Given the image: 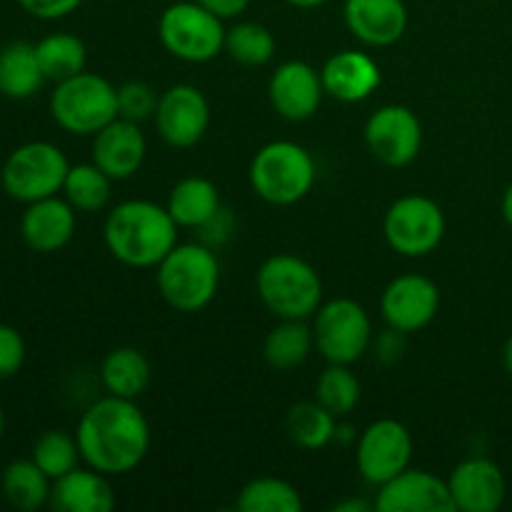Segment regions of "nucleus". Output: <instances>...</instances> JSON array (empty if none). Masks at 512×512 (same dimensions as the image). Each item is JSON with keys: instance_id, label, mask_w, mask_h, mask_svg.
<instances>
[{"instance_id": "obj_1", "label": "nucleus", "mask_w": 512, "mask_h": 512, "mask_svg": "<svg viewBox=\"0 0 512 512\" xmlns=\"http://www.w3.org/2000/svg\"><path fill=\"white\" fill-rule=\"evenodd\" d=\"M75 438L85 465L110 478L143 463L150 450V423L135 400L105 395L80 415Z\"/></svg>"}, {"instance_id": "obj_2", "label": "nucleus", "mask_w": 512, "mask_h": 512, "mask_svg": "<svg viewBox=\"0 0 512 512\" xmlns=\"http://www.w3.org/2000/svg\"><path fill=\"white\" fill-rule=\"evenodd\" d=\"M105 248L128 268H155L178 245V223L165 205L153 200H125L115 205L103 225Z\"/></svg>"}, {"instance_id": "obj_3", "label": "nucleus", "mask_w": 512, "mask_h": 512, "mask_svg": "<svg viewBox=\"0 0 512 512\" xmlns=\"http://www.w3.org/2000/svg\"><path fill=\"white\" fill-rule=\"evenodd\" d=\"M155 270L160 295L178 313H198L208 308L218 293V255L205 243H178Z\"/></svg>"}, {"instance_id": "obj_4", "label": "nucleus", "mask_w": 512, "mask_h": 512, "mask_svg": "<svg viewBox=\"0 0 512 512\" xmlns=\"http://www.w3.org/2000/svg\"><path fill=\"white\" fill-rule=\"evenodd\" d=\"M258 298L280 320H308L323 305V280L308 260L270 255L255 275Z\"/></svg>"}, {"instance_id": "obj_5", "label": "nucleus", "mask_w": 512, "mask_h": 512, "mask_svg": "<svg viewBox=\"0 0 512 512\" xmlns=\"http://www.w3.org/2000/svg\"><path fill=\"white\" fill-rule=\"evenodd\" d=\"M250 188L270 205H295L313 190L318 168L303 145L273 140L250 160Z\"/></svg>"}, {"instance_id": "obj_6", "label": "nucleus", "mask_w": 512, "mask_h": 512, "mask_svg": "<svg viewBox=\"0 0 512 512\" xmlns=\"http://www.w3.org/2000/svg\"><path fill=\"white\" fill-rule=\"evenodd\" d=\"M50 115L73 135H95L120 115L118 88L98 73L73 75L55 83L50 93Z\"/></svg>"}, {"instance_id": "obj_7", "label": "nucleus", "mask_w": 512, "mask_h": 512, "mask_svg": "<svg viewBox=\"0 0 512 512\" xmlns=\"http://www.w3.org/2000/svg\"><path fill=\"white\" fill-rule=\"evenodd\" d=\"M68 170L70 163L58 145L48 140H30L5 158L0 168V185L8 198L28 205L63 193Z\"/></svg>"}, {"instance_id": "obj_8", "label": "nucleus", "mask_w": 512, "mask_h": 512, "mask_svg": "<svg viewBox=\"0 0 512 512\" xmlns=\"http://www.w3.org/2000/svg\"><path fill=\"white\" fill-rule=\"evenodd\" d=\"M163 48L183 63H208L225 50L223 18L195 0L168 5L158 20Z\"/></svg>"}, {"instance_id": "obj_9", "label": "nucleus", "mask_w": 512, "mask_h": 512, "mask_svg": "<svg viewBox=\"0 0 512 512\" xmlns=\"http://www.w3.org/2000/svg\"><path fill=\"white\" fill-rule=\"evenodd\" d=\"M315 348L328 363L353 365L373 343V323L358 300H328L313 315Z\"/></svg>"}, {"instance_id": "obj_10", "label": "nucleus", "mask_w": 512, "mask_h": 512, "mask_svg": "<svg viewBox=\"0 0 512 512\" xmlns=\"http://www.w3.org/2000/svg\"><path fill=\"white\" fill-rule=\"evenodd\" d=\"M385 240L405 258L430 255L445 238V213L433 198L403 195L385 213Z\"/></svg>"}, {"instance_id": "obj_11", "label": "nucleus", "mask_w": 512, "mask_h": 512, "mask_svg": "<svg viewBox=\"0 0 512 512\" xmlns=\"http://www.w3.org/2000/svg\"><path fill=\"white\" fill-rule=\"evenodd\" d=\"M358 453H355V463H358V473L370 485L380 488L410 468V458H413V435L403 423L393 418H380L370 423L368 428L360 433Z\"/></svg>"}, {"instance_id": "obj_12", "label": "nucleus", "mask_w": 512, "mask_h": 512, "mask_svg": "<svg viewBox=\"0 0 512 512\" xmlns=\"http://www.w3.org/2000/svg\"><path fill=\"white\" fill-rule=\"evenodd\" d=\"M365 145L388 168H405L423 148V123L408 105H383L365 123Z\"/></svg>"}, {"instance_id": "obj_13", "label": "nucleus", "mask_w": 512, "mask_h": 512, "mask_svg": "<svg viewBox=\"0 0 512 512\" xmlns=\"http://www.w3.org/2000/svg\"><path fill=\"white\" fill-rule=\"evenodd\" d=\"M153 120L165 143L173 148H193L203 140L210 125L208 98L190 83L170 85L160 93Z\"/></svg>"}, {"instance_id": "obj_14", "label": "nucleus", "mask_w": 512, "mask_h": 512, "mask_svg": "<svg viewBox=\"0 0 512 512\" xmlns=\"http://www.w3.org/2000/svg\"><path fill=\"white\" fill-rule=\"evenodd\" d=\"M380 310L388 328L400 333H418L428 328L440 310V290L430 278L418 273H405L390 280L380 298Z\"/></svg>"}, {"instance_id": "obj_15", "label": "nucleus", "mask_w": 512, "mask_h": 512, "mask_svg": "<svg viewBox=\"0 0 512 512\" xmlns=\"http://www.w3.org/2000/svg\"><path fill=\"white\" fill-rule=\"evenodd\" d=\"M375 510L380 512H453L455 503L448 480L438 478L430 470L405 468L375 495Z\"/></svg>"}, {"instance_id": "obj_16", "label": "nucleus", "mask_w": 512, "mask_h": 512, "mask_svg": "<svg viewBox=\"0 0 512 512\" xmlns=\"http://www.w3.org/2000/svg\"><path fill=\"white\" fill-rule=\"evenodd\" d=\"M268 98L275 113L290 123H303L318 113L325 98L320 70L305 60H288L278 65L268 83Z\"/></svg>"}, {"instance_id": "obj_17", "label": "nucleus", "mask_w": 512, "mask_h": 512, "mask_svg": "<svg viewBox=\"0 0 512 512\" xmlns=\"http://www.w3.org/2000/svg\"><path fill=\"white\" fill-rule=\"evenodd\" d=\"M448 488L460 512H495L503 508L508 495L503 470L488 458H468L455 465Z\"/></svg>"}, {"instance_id": "obj_18", "label": "nucleus", "mask_w": 512, "mask_h": 512, "mask_svg": "<svg viewBox=\"0 0 512 512\" xmlns=\"http://www.w3.org/2000/svg\"><path fill=\"white\" fill-rule=\"evenodd\" d=\"M148 155V140H145L140 123L128 118H115L103 130L93 135V163L113 180H128L143 168Z\"/></svg>"}, {"instance_id": "obj_19", "label": "nucleus", "mask_w": 512, "mask_h": 512, "mask_svg": "<svg viewBox=\"0 0 512 512\" xmlns=\"http://www.w3.org/2000/svg\"><path fill=\"white\" fill-rule=\"evenodd\" d=\"M345 25L368 48H388L408 30V8L403 0H345Z\"/></svg>"}, {"instance_id": "obj_20", "label": "nucleus", "mask_w": 512, "mask_h": 512, "mask_svg": "<svg viewBox=\"0 0 512 512\" xmlns=\"http://www.w3.org/2000/svg\"><path fill=\"white\" fill-rule=\"evenodd\" d=\"M75 213L78 210L58 195L28 203L20 218V238L35 253H58L73 240L75 225H78Z\"/></svg>"}, {"instance_id": "obj_21", "label": "nucleus", "mask_w": 512, "mask_h": 512, "mask_svg": "<svg viewBox=\"0 0 512 512\" xmlns=\"http://www.w3.org/2000/svg\"><path fill=\"white\" fill-rule=\"evenodd\" d=\"M325 95L340 103H360L368 100L383 83L378 63L360 50H340L325 60L320 68Z\"/></svg>"}, {"instance_id": "obj_22", "label": "nucleus", "mask_w": 512, "mask_h": 512, "mask_svg": "<svg viewBox=\"0 0 512 512\" xmlns=\"http://www.w3.org/2000/svg\"><path fill=\"white\" fill-rule=\"evenodd\" d=\"M50 508L55 512H110L115 493L108 475L95 468H73L63 478L53 480Z\"/></svg>"}, {"instance_id": "obj_23", "label": "nucleus", "mask_w": 512, "mask_h": 512, "mask_svg": "<svg viewBox=\"0 0 512 512\" xmlns=\"http://www.w3.org/2000/svg\"><path fill=\"white\" fill-rule=\"evenodd\" d=\"M170 218L178 223V228H205L215 215L220 213V193L213 180L203 175H190L175 183V188L168 195Z\"/></svg>"}, {"instance_id": "obj_24", "label": "nucleus", "mask_w": 512, "mask_h": 512, "mask_svg": "<svg viewBox=\"0 0 512 512\" xmlns=\"http://www.w3.org/2000/svg\"><path fill=\"white\" fill-rule=\"evenodd\" d=\"M45 75L35 45L15 40L0 50V95L8 100H28L43 88Z\"/></svg>"}, {"instance_id": "obj_25", "label": "nucleus", "mask_w": 512, "mask_h": 512, "mask_svg": "<svg viewBox=\"0 0 512 512\" xmlns=\"http://www.w3.org/2000/svg\"><path fill=\"white\" fill-rule=\"evenodd\" d=\"M100 383L108 395L138 400L150 383V363L143 350L115 348L100 363Z\"/></svg>"}, {"instance_id": "obj_26", "label": "nucleus", "mask_w": 512, "mask_h": 512, "mask_svg": "<svg viewBox=\"0 0 512 512\" xmlns=\"http://www.w3.org/2000/svg\"><path fill=\"white\" fill-rule=\"evenodd\" d=\"M53 480L33 460H13L0 473V493L10 508L35 512L50 505Z\"/></svg>"}, {"instance_id": "obj_27", "label": "nucleus", "mask_w": 512, "mask_h": 512, "mask_svg": "<svg viewBox=\"0 0 512 512\" xmlns=\"http://www.w3.org/2000/svg\"><path fill=\"white\" fill-rule=\"evenodd\" d=\"M313 348V328H308L305 320H280L265 338L263 355L270 368L293 370L310 358Z\"/></svg>"}, {"instance_id": "obj_28", "label": "nucleus", "mask_w": 512, "mask_h": 512, "mask_svg": "<svg viewBox=\"0 0 512 512\" xmlns=\"http://www.w3.org/2000/svg\"><path fill=\"white\" fill-rule=\"evenodd\" d=\"M38 63L43 68L45 80L60 83L73 75L83 73L88 65V50L85 43L73 33H50L35 43Z\"/></svg>"}, {"instance_id": "obj_29", "label": "nucleus", "mask_w": 512, "mask_h": 512, "mask_svg": "<svg viewBox=\"0 0 512 512\" xmlns=\"http://www.w3.org/2000/svg\"><path fill=\"white\" fill-rule=\"evenodd\" d=\"M113 178L98 168L95 163L70 165L63 183V198L73 205L78 213H98L108 205Z\"/></svg>"}, {"instance_id": "obj_30", "label": "nucleus", "mask_w": 512, "mask_h": 512, "mask_svg": "<svg viewBox=\"0 0 512 512\" xmlns=\"http://www.w3.org/2000/svg\"><path fill=\"white\" fill-rule=\"evenodd\" d=\"M338 420L330 410H325L318 400H305V403H295L288 410V433L295 445L305 450H320L335 440V428Z\"/></svg>"}, {"instance_id": "obj_31", "label": "nucleus", "mask_w": 512, "mask_h": 512, "mask_svg": "<svg viewBox=\"0 0 512 512\" xmlns=\"http://www.w3.org/2000/svg\"><path fill=\"white\" fill-rule=\"evenodd\" d=\"M240 512H300L303 498L298 488L280 478H255L238 493Z\"/></svg>"}, {"instance_id": "obj_32", "label": "nucleus", "mask_w": 512, "mask_h": 512, "mask_svg": "<svg viewBox=\"0 0 512 512\" xmlns=\"http://www.w3.org/2000/svg\"><path fill=\"white\" fill-rule=\"evenodd\" d=\"M315 400L335 418H348L360 403V380L350 365L330 363L315 383Z\"/></svg>"}, {"instance_id": "obj_33", "label": "nucleus", "mask_w": 512, "mask_h": 512, "mask_svg": "<svg viewBox=\"0 0 512 512\" xmlns=\"http://www.w3.org/2000/svg\"><path fill=\"white\" fill-rule=\"evenodd\" d=\"M225 53L240 65L258 68L273 60L275 55V35L265 25L245 20L225 30Z\"/></svg>"}, {"instance_id": "obj_34", "label": "nucleus", "mask_w": 512, "mask_h": 512, "mask_svg": "<svg viewBox=\"0 0 512 512\" xmlns=\"http://www.w3.org/2000/svg\"><path fill=\"white\" fill-rule=\"evenodd\" d=\"M30 460L48 475L50 480L63 478L65 473H70L73 468H78L80 448L78 438L65 430H48V433L40 435L33 445V453Z\"/></svg>"}, {"instance_id": "obj_35", "label": "nucleus", "mask_w": 512, "mask_h": 512, "mask_svg": "<svg viewBox=\"0 0 512 512\" xmlns=\"http://www.w3.org/2000/svg\"><path fill=\"white\" fill-rule=\"evenodd\" d=\"M160 95L150 88L143 80H130V83L118 88V110L120 118H128L133 123H143V120L153 118L158 110Z\"/></svg>"}, {"instance_id": "obj_36", "label": "nucleus", "mask_w": 512, "mask_h": 512, "mask_svg": "<svg viewBox=\"0 0 512 512\" xmlns=\"http://www.w3.org/2000/svg\"><path fill=\"white\" fill-rule=\"evenodd\" d=\"M28 358V345L18 328L0 323V383L15 378Z\"/></svg>"}, {"instance_id": "obj_37", "label": "nucleus", "mask_w": 512, "mask_h": 512, "mask_svg": "<svg viewBox=\"0 0 512 512\" xmlns=\"http://www.w3.org/2000/svg\"><path fill=\"white\" fill-rule=\"evenodd\" d=\"M20 8L38 20H60L80 8L83 0H18Z\"/></svg>"}, {"instance_id": "obj_38", "label": "nucleus", "mask_w": 512, "mask_h": 512, "mask_svg": "<svg viewBox=\"0 0 512 512\" xmlns=\"http://www.w3.org/2000/svg\"><path fill=\"white\" fill-rule=\"evenodd\" d=\"M375 350H378V358L383 360V363H395V360L403 358L405 353V333L388 328L380 335L378 343H375Z\"/></svg>"}, {"instance_id": "obj_39", "label": "nucleus", "mask_w": 512, "mask_h": 512, "mask_svg": "<svg viewBox=\"0 0 512 512\" xmlns=\"http://www.w3.org/2000/svg\"><path fill=\"white\" fill-rule=\"evenodd\" d=\"M200 3L203 8H208L210 13H215L218 18L230 20V18H238L240 13H245V8L250 5V0H195Z\"/></svg>"}, {"instance_id": "obj_40", "label": "nucleus", "mask_w": 512, "mask_h": 512, "mask_svg": "<svg viewBox=\"0 0 512 512\" xmlns=\"http://www.w3.org/2000/svg\"><path fill=\"white\" fill-rule=\"evenodd\" d=\"M370 508H375V505L363 503V500H348V503H338V505H335V510H340V512H365V510H370Z\"/></svg>"}, {"instance_id": "obj_41", "label": "nucleus", "mask_w": 512, "mask_h": 512, "mask_svg": "<svg viewBox=\"0 0 512 512\" xmlns=\"http://www.w3.org/2000/svg\"><path fill=\"white\" fill-rule=\"evenodd\" d=\"M503 218H505V223L512 228V183L505 188V193H503Z\"/></svg>"}, {"instance_id": "obj_42", "label": "nucleus", "mask_w": 512, "mask_h": 512, "mask_svg": "<svg viewBox=\"0 0 512 512\" xmlns=\"http://www.w3.org/2000/svg\"><path fill=\"white\" fill-rule=\"evenodd\" d=\"M503 365L508 370V375L512 378V335L505 340V348H503Z\"/></svg>"}, {"instance_id": "obj_43", "label": "nucleus", "mask_w": 512, "mask_h": 512, "mask_svg": "<svg viewBox=\"0 0 512 512\" xmlns=\"http://www.w3.org/2000/svg\"><path fill=\"white\" fill-rule=\"evenodd\" d=\"M290 5H295V8H320V5H325L328 0H288Z\"/></svg>"}, {"instance_id": "obj_44", "label": "nucleus", "mask_w": 512, "mask_h": 512, "mask_svg": "<svg viewBox=\"0 0 512 512\" xmlns=\"http://www.w3.org/2000/svg\"><path fill=\"white\" fill-rule=\"evenodd\" d=\"M5 428H8V418H5V408H3V403H0V440H3Z\"/></svg>"}]
</instances>
